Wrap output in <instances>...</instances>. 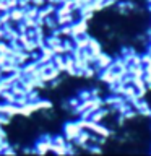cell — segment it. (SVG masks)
Segmentation results:
<instances>
[{
  "mask_svg": "<svg viewBox=\"0 0 151 156\" xmlns=\"http://www.w3.org/2000/svg\"><path fill=\"white\" fill-rule=\"evenodd\" d=\"M148 3H149V5H151V0H148Z\"/></svg>",
  "mask_w": 151,
  "mask_h": 156,
  "instance_id": "6da1fadb",
  "label": "cell"
}]
</instances>
